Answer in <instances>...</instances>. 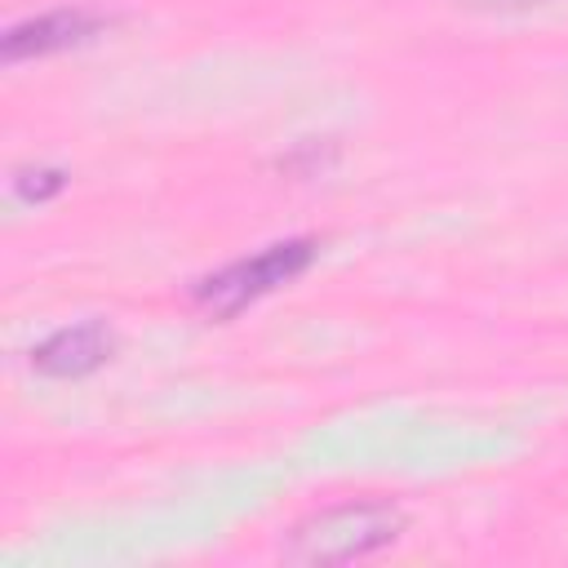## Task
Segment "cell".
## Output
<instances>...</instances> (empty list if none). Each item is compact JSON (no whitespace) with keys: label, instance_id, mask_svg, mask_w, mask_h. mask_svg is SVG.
<instances>
[{"label":"cell","instance_id":"7a4b0ae2","mask_svg":"<svg viewBox=\"0 0 568 568\" xmlns=\"http://www.w3.org/2000/svg\"><path fill=\"white\" fill-rule=\"evenodd\" d=\"M315 257V244L311 240H280L244 262H231L222 271H213L209 280L195 284V302L209 311V315H235L244 311L248 302L266 297L271 288L297 280Z\"/></svg>","mask_w":568,"mask_h":568},{"label":"cell","instance_id":"3957f363","mask_svg":"<svg viewBox=\"0 0 568 568\" xmlns=\"http://www.w3.org/2000/svg\"><path fill=\"white\" fill-rule=\"evenodd\" d=\"M98 27H102V18L89 13V9H53V13H40V18L18 22L4 36V58L9 62L40 58V53H53V49H67V44L89 40Z\"/></svg>","mask_w":568,"mask_h":568},{"label":"cell","instance_id":"277c9868","mask_svg":"<svg viewBox=\"0 0 568 568\" xmlns=\"http://www.w3.org/2000/svg\"><path fill=\"white\" fill-rule=\"evenodd\" d=\"M111 355V333L102 324H75L53 333L49 342H40L31 351V364L49 377H80L89 368H98Z\"/></svg>","mask_w":568,"mask_h":568},{"label":"cell","instance_id":"8992f818","mask_svg":"<svg viewBox=\"0 0 568 568\" xmlns=\"http://www.w3.org/2000/svg\"><path fill=\"white\" fill-rule=\"evenodd\" d=\"M475 9H528V4H541V0H466Z\"/></svg>","mask_w":568,"mask_h":568},{"label":"cell","instance_id":"6da1fadb","mask_svg":"<svg viewBox=\"0 0 568 568\" xmlns=\"http://www.w3.org/2000/svg\"><path fill=\"white\" fill-rule=\"evenodd\" d=\"M404 528V515L386 501H355V506H333L306 524L293 528L284 555L297 564H346L364 559L382 546H390Z\"/></svg>","mask_w":568,"mask_h":568},{"label":"cell","instance_id":"5b68a950","mask_svg":"<svg viewBox=\"0 0 568 568\" xmlns=\"http://www.w3.org/2000/svg\"><path fill=\"white\" fill-rule=\"evenodd\" d=\"M58 186H62V173H53V169H27V173L13 178V191H18L22 200H44V195H53Z\"/></svg>","mask_w":568,"mask_h":568}]
</instances>
